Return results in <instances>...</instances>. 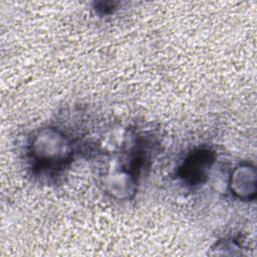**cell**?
I'll return each instance as SVG.
<instances>
[{
  "instance_id": "1",
  "label": "cell",
  "mask_w": 257,
  "mask_h": 257,
  "mask_svg": "<svg viewBox=\"0 0 257 257\" xmlns=\"http://www.w3.org/2000/svg\"><path fill=\"white\" fill-rule=\"evenodd\" d=\"M76 154L72 138L56 125H44L32 133L25 146V160L31 174L53 183L70 168Z\"/></svg>"
},
{
  "instance_id": "2",
  "label": "cell",
  "mask_w": 257,
  "mask_h": 257,
  "mask_svg": "<svg viewBox=\"0 0 257 257\" xmlns=\"http://www.w3.org/2000/svg\"><path fill=\"white\" fill-rule=\"evenodd\" d=\"M142 178L123 159L114 154L101 169L100 183L109 198L122 202L136 196Z\"/></svg>"
},
{
  "instance_id": "3",
  "label": "cell",
  "mask_w": 257,
  "mask_h": 257,
  "mask_svg": "<svg viewBox=\"0 0 257 257\" xmlns=\"http://www.w3.org/2000/svg\"><path fill=\"white\" fill-rule=\"evenodd\" d=\"M216 152L207 146L188 152L177 169V177L187 187L197 188L204 185L216 162Z\"/></svg>"
},
{
  "instance_id": "4",
  "label": "cell",
  "mask_w": 257,
  "mask_h": 257,
  "mask_svg": "<svg viewBox=\"0 0 257 257\" xmlns=\"http://www.w3.org/2000/svg\"><path fill=\"white\" fill-rule=\"evenodd\" d=\"M231 195L242 202H251L257 194V172L252 163L244 162L236 166L228 180Z\"/></svg>"
},
{
  "instance_id": "5",
  "label": "cell",
  "mask_w": 257,
  "mask_h": 257,
  "mask_svg": "<svg viewBox=\"0 0 257 257\" xmlns=\"http://www.w3.org/2000/svg\"><path fill=\"white\" fill-rule=\"evenodd\" d=\"M243 245L234 237H226L218 240L211 248L210 255H243Z\"/></svg>"
},
{
  "instance_id": "6",
  "label": "cell",
  "mask_w": 257,
  "mask_h": 257,
  "mask_svg": "<svg viewBox=\"0 0 257 257\" xmlns=\"http://www.w3.org/2000/svg\"><path fill=\"white\" fill-rule=\"evenodd\" d=\"M117 2H96L95 3V10L97 13L101 15H107L113 12V10L116 8Z\"/></svg>"
}]
</instances>
